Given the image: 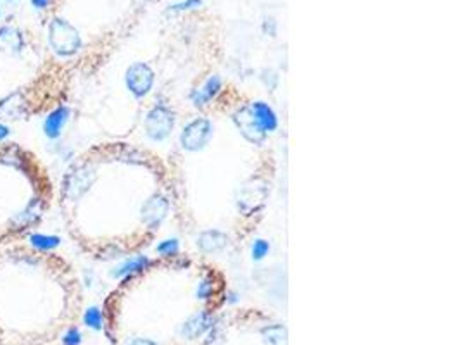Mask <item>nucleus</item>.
<instances>
[{"label":"nucleus","instance_id":"3","mask_svg":"<svg viewBox=\"0 0 461 345\" xmlns=\"http://www.w3.org/2000/svg\"><path fill=\"white\" fill-rule=\"evenodd\" d=\"M50 42L60 53H73L80 47L78 32L64 19H54L50 25Z\"/></svg>","mask_w":461,"mask_h":345},{"label":"nucleus","instance_id":"18","mask_svg":"<svg viewBox=\"0 0 461 345\" xmlns=\"http://www.w3.org/2000/svg\"><path fill=\"white\" fill-rule=\"evenodd\" d=\"M211 290H213V287H211L210 281H203V283L199 285V289H197V296H199L201 299H207V297L211 296Z\"/></svg>","mask_w":461,"mask_h":345},{"label":"nucleus","instance_id":"9","mask_svg":"<svg viewBox=\"0 0 461 345\" xmlns=\"http://www.w3.org/2000/svg\"><path fill=\"white\" fill-rule=\"evenodd\" d=\"M168 213V202L163 197H153L150 200H147L142 207V217L147 224L154 226V224H159L164 219Z\"/></svg>","mask_w":461,"mask_h":345},{"label":"nucleus","instance_id":"7","mask_svg":"<svg viewBox=\"0 0 461 345\" xmlns=\"http://www.w3.org/2000/svg\"><path fill=\"white\" fill-rule=\"evenodd\" d=\"M154 82V73L150 71L149 66L139 64L131 66L130 71H128V86L131 88V92L135 93V95H144L150 90Z\"/></svg>","mask_w":461,"mask_h":345},{"label":"nucleus","instance_id":"14","mask_svg":"<svg viewBox=\"0 0 461 345\" xmlns=\"http://www.w3.org/2000/svg\"><path fill=\"white\" fill-rule=\"evenodd\" d=\"M149 264V261L146 259V257H139V259H133L131 263L124 264L123 270L120 271V274H130V273H135V271H140L144 270V267Z\"/></svg>","mask_w":461,"mask_h":345},{"label":"nucleus","instance_id":"1","mask_svg":"<svg viewBox=\"0 0 461 345\" xmlns=\"http://www.w3.org/2000/svg\"><path fill=\"white\" fill-rule=\"evenodd\" d=\"M68 266L23 239L0 246V345H47L63 328Z\"/></svg>","mask_w":461,"mask_h":345},{"label":"nucleus","instance_id":"2","mask_svg":"<svg viewBox=\"0 0 461 345\" xmlns=\"http://www.w3.org/2000/svg\"><path fill=\"white\" fill-rule=\"evenodd\" d=\"M52 183L32 150L0 143V246L25 239L52 204Z\"/></svg>","mask_w":461,"mask_h":345},{"label":"nucleus","instance_id":"10","mask_svg":"<svg viewBox=\"0 0 461 345\" xmlns=\"http://www.w3.org/2000/svg\"><path fill=\"white\" fill-rule=\"evenodd\" d=\"M251 107L254 110L256 118L259 119L261 126L265 128V132H271V130L277 128V114L273 112V109L268 104L256 102L251 104Z\"/></svg>","mask_w":461,"mask_h":345},{"label":"nucleus","instance_id":"19","mask_svg":"<svg viewBox=\"0 0 461 345\" xmlns=\"http://www.w3.org/2000/svg\"><path fill=\"white\" fill-rule=\"evenodd\" d=\"M128 345H157L153 340H147V338H133Z\"/></svg>","mask_w":461,"mask_h":345},{"label":"nucleus","instance_id":"13","mask_svg":"<svg viewBox=\"0 0 461 345\" xmlns=\"http://www.w3.org/2000/svg\"><path fill=\"white\" fill-rule=\"evenodd\" d=\"M262 337L268 345H287V330L280 324L268 326L262 330Z\"/></svg>","mask_w":461,"mask_h":345},{"label":"nucleus","instance_id":"15","mask_svg":"<svg viewBox=\"0 0 461 345\" xmlns=\"http://www.w3.org/2000/svg\"><path fill=\"white\" fill-rule=\"evenodd\" d=\"M268 250H270L268 242H265V240H258V242L254 243V247H252V257H254V259H262V257L268 254Z\"/></svg>","mask_w":461,"mask_h":345},{"label":"nucleus","instance_id":"4","mask_svg":"<svg viewBox=\"0 0 461 345\" xmlns=\"http://www.w3.org/2000/svg\"><path fill=\"white\" fill-rule=\"evenodd\" d=\"M213 135V125L207 119H195L181 133V145L187 150H199L206 147Z\"/></svg>","mask_w":461,"mask_h":345},{"label":"nucleus","instance_id":"5","mask_svg":"<svg viewBox=\"0 0 461 345\" xmlns=\"http://www.w3.org/2000/svg\"><path fill=\"white\" fill-rule=\"evenodd\" d=\"M234 119L235 123H237L238 128H240L242 135H244L249 142L259 143L265 140V136H267V132H265V128L261 126L259 119L256 118V114L251 106L238 110V112L235 114Z\"/></svg>","mask_w":461,"mask_h":345},{"label":"nucleus","instance_id":"17","mask_svg":"<svg viewBox=\"0 0 461 345\" xmlns=\"http://www.w3.org/2000/svg\"><path fill=\"white\" fill-rule=\"evenodd\" d=\"M201 4H203V0H185V2H180V4L171 5L170 11H187V9L199 8Z\"/></svg>","mask_w":461,"mask_h":345},{"label":"nucleus","instance_id":"12","mask_svg":"<svg viewBox=\"0 0 461 345\" xmlns=\"http://www.w3.org/2000/svg\"><path fill=\"white\" fill-rule=\"evenodd\" d=\"M197 243L204 252H216L227 246V237L220 232H206L199 237Z\"/></svg>","mask_w":461,"mask_h":345},{"label":"nucleus","instance_id":"20","mask_svg":"<svg viewBox=\"0 0 461 345\" xmlns=\"http://www.w3.org/2000/svg\"><path fill=\"white\" fill-rule=\"evenodd\" d=\"M33 4H35L36 8L42 9V8H45L47 4H49V0H33Z\"/></svg>","mask_w":461,"mask_h":345},{"label":"nucleus","instance_id":"8","mask_svg":"<svg viewBox=\"0 0 461 345\" xmlns=\"http://www.w3.org/2000/svg\"><path fill=\"white\" fill-rule=\"evenodd\" d=\"M211 324H213V318L210 316V314L206 313H199V314H194L192 318H188L187 321L183 323V326H181V335L187 338H197L199 335H203L204 331L210 330Z\"/></svg>","mask_w":461,"mask_h":345},{"label":"nucleus","instance_id":"6","mask_svg":"<svg viewBox=\"0 0 461 345\" xmlns=\"http://www.w3.org/2000/svg\"><path fill=\"white\" fill-rule=\"evenodd\" d=\"M146 130L150 139L163 140L173 130V114L164 107H156L149 112L146 121Z\"/></svg>","mask_w":461,"mask_h":345},{"label":"nucleus","instance_id":"16","mask_svg":"<svg viewBox=\"0 0 461 345\" xmlns=\"http://www.w3.org/2000/svg\"><path fill=\"white\" fill-rule=\"evenodd\" d=\"M157 252L163 254V256H171V254L178 252V242L177 240H166L161 246H157Z\"/></svg>","mask_w":461,"mask_h":345},{"label":"nucleus","instance_id":"11","mask_svg":"<svg viewBox=\"0 0 461 345\" xmlns=\"http://www.w3.org/2000/svg\"><path fill=\"white\" fill-rule=\"evenodd\" d=\"M220 86H221V80L218 78V76H213V78L207 80L206 85H204L201 90H197V92L194 93V97H192L195 106H204V104L210 102V100L218 93Z\"/></svg>","mask_w":461,"mask_h":345}]
</instances>
